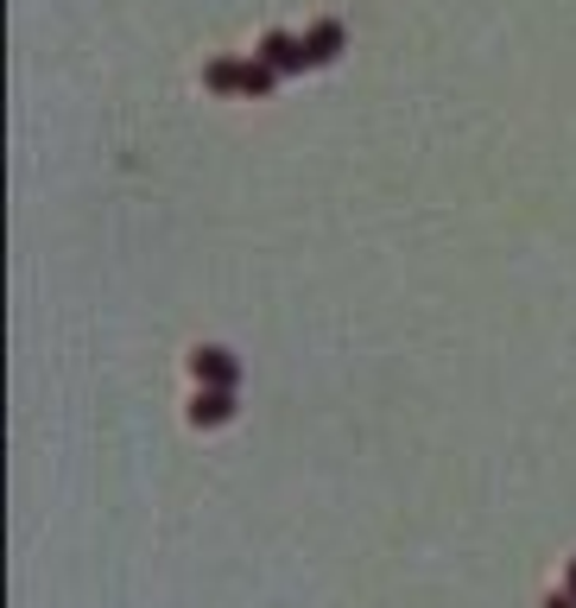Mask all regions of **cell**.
Instances as JSON below:
<instances>
[{
    "mask_svg": "<svg viewBox=\"0 0 576 608\" xmlns=\"http://www.w3.org/2000/svg\"><path fill=\"white\" fill-rule=\"evenodd\" d=\"M545 608H576V596H552V602H545Z\"/></svg>",
    "mask_w": 576,
    "mask_h": 608,
    "instance_id": "obj_3",
    "label": "cell"
},
{
    "mask_svg": "<svg viewBox=\"0 0 576 608\" xmlns=\"http://www.w3.org/2000/svg\"><path fill=\"white\" fill-rule=\"evenodd\" d=\"M570 596H576V564H570Z\"/></svg>",
    "mask_w": 576,
    "mask_h": 608,
    "instance_id": "obj_4",
    "label": "cell"
},
{
    "mask_svg": "<svg viewBox=\"0 0 576 608\" xmlns=\"http://www.w3.org/2000/svg\"><path fill=\"white\" fill-rule=\"evenodd\" d=\"M191 419H197V425H222V419H228V393H203Z\"/></svg>",
    "mask_w": 576,
    "mask_h": 608,
    "instance_id": "obj_1",
    "label": "cell"
},
{
    "mask_svg": "<svg viewBox=\"0 0 576 608\" xmlns=\"http://www.w3.org/2000/svg\"><path fill=\"white\" fill-rule=\"evenodd\" d=\"M197 374H209V380H222V387H228V380H235V368L222 361V349H203L197 355Z\"/></svg>",
    "mask_w": 576,
    "mask_h": 608,
    "instance_id": "obj_2",
    "label": "cell"
}]
</instances>
